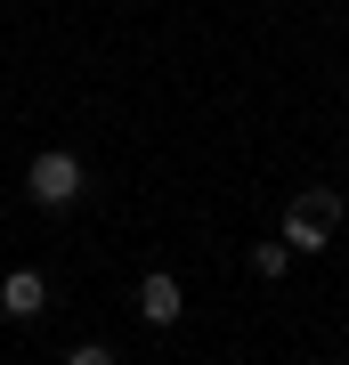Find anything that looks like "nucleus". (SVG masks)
<instances>
[{
  "instance_id": "1",
  "label": "nucleus",
  "mask_w": 349,
  "mask_h": 365,
  "mask_svg": "<svg viewBox=\"0 0 349 365\" xmlns=\"http://www.w3.org/2000/svg\"><path fill=\"white\" fill-rule=\"evenodd\" d=\"M333 227H341V195L333 187H300V195L285 203V244L293 252H325Z\"/></svg>"
},
{
  "instance_id": "4",
  "label": "nucleus",
  "mask_w": 349,
  "mask_h": 365,
  "mask_svg": "<svg viewBox=\"0 0 349 365\" xmlns=\"http://www.w3.org/2000/svg\"><path fill=\"white\" fill-rule=\"evenodd\" d=\"M179 317H187V292H179V276H146V284H138V325H155V333H171V325H179Z\"/></svg>"
},
{
  "instance_id": "5",
  "label": "nucleus",
  "mask_w": 349,
  "mask_h": 365,
  "mask_svg": "<svg viewBox=\"0 0 349 365\" xmlns=\"http://www.w3.org/2000/svg\"><path fill=\"white\" fill-rule=\"evenodd\" d=\"M293 268V244H285V235H276V244H260L252 252V276H285Z\"/></svg>"
},
{
  "instance_id": "2",
  "label": "nucleus",
  "mask_w": 349,
  "mask_h": 365,
  "mask_svg": "<svg viewBox=\"0 0 349 365\" xmlns=\"http://www.w3.org/2000/svg\"><path fill=\"white\" fill-rule=\"evenodd\" d=\"M25 195L41 203V211H65L81 195V163L65 155V146H49V155H33V170H25Z\"/></svg>"
},
{
  "instance_id": "3",
  "label": "nucleus",
  "mask_w": 349,
  "mask_h": 365,
  "mask_svg": "<svg viewBox=\"0 0 349 365\" xmlns=\"http://www.w3.org/2000/svg\"><path fill=\"white\" fill-rule=\"evenodd\" d=\"M41 309H49V276H41V268H9V276H0V317L33 325Z\"/></svg>"
},
{
  "instance_id": "6",
  "label": "nucleus",
  "mask_w": 349,
  "mask_h": 365,
  "mask_svg": "<svg viewBox=\"0 0 349 365\" xmlns=\"http://www.w3.org/2000/svg\"><path fill=\"white\" fill-rule=\"evenodd\" d=\"M65 365H114V349H106V341H81V349L65 357Z\"/></svg>"
}]
</instances>
